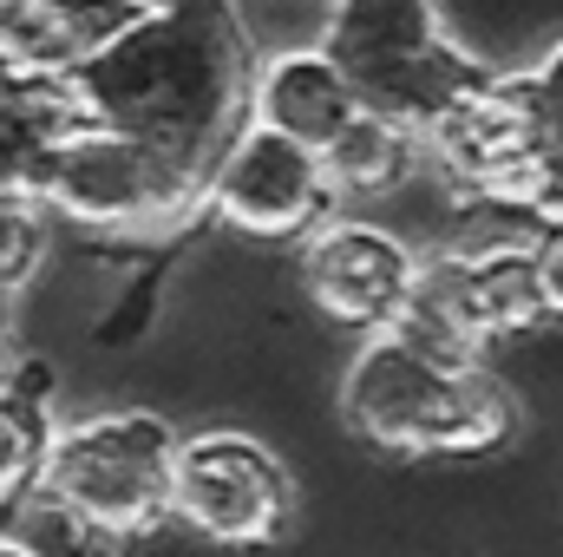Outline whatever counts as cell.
Instances as JSON below:
<instances>
[{
  "mask_svg": "<svg viewBox=\"0 0 563 557\" xmlns=\"http://www.w3.org/2000/svg\"><path fill=\"white\" fill-rule=\"evenodd\" d=\"M256 40L243 33L236 0H151L79 79L73 99L86 119L203 157L243 125Z\"/></svg>",
  "mask_w": 563,
  "mask_h": 557,
  "instance_id": "1",
  "label": "cell"
},
{
  "mask_svg": "<svg viewBox=\"0 0 563 557\" xmlns=\"http://www.w3.org/2000/svg\"><path fill=\"white\" fill-rule=\"evenodd\" d=\"M341 426L394 459H492L518 439V394L492 361H439L400 328H367L341 368Z\"/></svg>",
  "mask_w": 563,
  "mask_h": 557,
  "instance_id": "2",
  "label": "cell"
},
{
  "mask_svg": "<svg viewBox=\"0 0 563 557\" xmlns=\"http://www.w3.org/2000/svg\"><path fill=\"white\" fill-rule=\"evenodd\" d=\"M170 452L177 426L157 407H106L59 419L33 505L66 525V538L99 551H132L170 525Z\"/></svg>",
  "mask_w": 563,
  "mask_h": 557,
  "instance_id": "3",
  "label": "cell"
},
{
  "mask_svg": "<svg viewBox=\"0 0 563 557\" xmlns=\"http://www.w3.org/2000/svg\"><path fill=\"white\" fill-rule=\"evenodd\" d=\"M426 171L465 197H511L558 217L563 197V112L558 66L485 73L465 99L420 125Z\"/></svg>",
  "mask_w": 563,
  "mask_h": 557,
  "instance_id": "4",
  "label": "cell"
},
{
  "mask_svg": "<svg viewBox=\"0 0 563 557\" xmlns=\"http://www.w3.org/2000/svg\"><path fill=\"white\" fill-rule=\"evenodd\" d=\"M40 204L106 243H170L203 217V157L79 119L40 184Z\"/></svg>",
  "mask_w": 563,
  "mask_h": 557,
  "instance_id": "5",
  "label": "cell"
},
{
  "mask_svg": "<svg viewBox=\"0 0 563 557\" xmlns=\"http://www.w3.org/2000/svg\"><path fill=\"white\" fill-rule=\"evenodd\" d=\"M314 46L341 66L361 106L394 112L413 132L485 79L445 40L432 0H321Z\"/></svg>",
  "mask_w": 563,
  "mask_h": 557,
  "instance_id": "6",
  "label": "cell"
},
{
  "mask_svg": "<svg viewBox=\"0 0 563 557\" xmlns=\"http://www.w3.org/2000/svg\"><path fill=\"white\" fill-rule=\"evenodd\" d=\"M295 472L269 439L236 426L177 433L170 452V525L217 551H263L295 525Z\"/></svg>",
  "mask_w": 563,
  "mask_h": 557,
  "instance_id": "7",
  "label": "cell"
},
{
  "mask_svg": "<svg viewBox=\"0 0 563 557\" xmlns=\"http://www.w3.org/2000/svg\"><path fill=\"white\" fill-rule=\"evenodd\" d=\"M334 210L321 151L243 119L203 164V217L243 243H295Z\"/></svg>",
  "mask_w": 563,
  "mask_h": 557,
  "instance_id": "8",
  "label": "cell"
},
{
  "mask_svg": "<svg viewBox=\"0 0 563 557\" xmlns=\"http://www.w3.org/2000/svg\"><path fill=\"white\" fill-rule=\"evenodd\" d=\"M420 270V243L400 230V223H380V217H354L347 204L328 210L321 223H308L295 237V282H301V302L328 321V328H347V335H367V328H387L394 308L407 302Z\"/></svg>",
  "mask_w": 563,
  "mask_h": 557,
  "instance_id": "9",
  "label": "cell"
},
{
  "mask_svg": "<svg viewBox=\"0 0 563 557\" xmlns=\"http://www.w3.org/2000/svg\"><path fill=\"white\" fill-rule=\"evenodd\" d=\"M439 270L452 308L465 315V328L485 341V354L551 335L563 308V243H505V250H420Z\"/></svg>",
  "mask_w": 563,
  "mask_h": 557,
  "instance_id": "10",
  "label": "cell"
},
{
  "mask_svg": "<svg viewBox=\"0 0 563 557\" xmlns=\"http://www.w3.org/2000/svg\"><path fill=\"white\" fill-rule=\"evenodd\" d=\"M151 0H0V73L73 86Z\"/></svg>",
  "mask_w": 563,
  "mask_h": 557,
  "instance_id": "11",
  "label": "cell"
},
{
  "mask_svg": "<svg viewBox=\"0 0 563 557\" xmlns=\"http://www.w3.org/2000/svg\"><path fill=\"white\" fill-rule=\"evenodd\" d=\"M354 112H361L354 86L341 79V66L314 40L308 46H276V53H263L250 66L243 119H256V125H269L282 139L308 144V151H321Z\"/></svg>",
  "mask_w": 563,
  "mask_h": 557,
  "instance_id": "12",
  "label": "cell"
},
{
  "mask_svg": "<svg viewBox=\"0 0 563 557\" xmlns=\"http://www.w3.org/2000/svg\"><path fill=\"white\" fill-rule=\"evenodd\" d=\"M321 171H328L334 210L341 204H387V197H407L426 177V151L407 119L361 106L334 139L321 144Z\"/></svg>",
  "mask_w": 563,
  "mask_h": 557,
  "instance_id": "13",
  "label": "cell"
},
{
  "mask_svg": "<svg viewBox=\"0 0 563 557\" xmlns=\"http://www.w3.org/2000/svg\"><path fill=\"white\" fill-rule=\"evenodd\" d=\"M445 40L478 73H531L558 66V0H432Z\"/></svg>",
  "mask_w": 563,
  "mask_h": 557,
  "instance_id": "14",
  "label": "cell"
},
{
  "mask_svg": "<svg viewBox=\"0 0 563 557\" xmlns=\"http://www.w3.org/2000/svg\"><path fill=\"white\" fill-rule=\"evenodd\" d=\"M79 99L59 79H26V73H0V190L13 197H40L53 157L66 132L79 125Z\"/></svg>",
  "mask_w": 563,
  "mask_h": 557,
  "instance_id": "15",
  "label": "cell"
},
{
  "mask_svg": "<svg viewBox=\"0 0 563 557\" xmlns=\"http://www.w3.org/2000/svg\"><path fill=\"white\" fill-rule=\"evenodd\" d=\"M53 368L46 361H13L0 374V512L33 505L46 446H53Z\"/></svg>",
  "mask_w": 563,
  "mask_h": 557,
  "instance_id": "16",
  "label": "cell"
},
{
  "mask_svg": "<svg viewBox=\"0 0 563 557\" xmlns=\"http://www.w3.org/2000/svg\"><path fill=\"white\" fill-rule=\"evenodd\" d=\"M53 263V217L40 197H13L0 190V308L26 302L33 282Z\"/></svg>",
  "mask_w": 563,
  "mask_h": 557,
  "instance_id": "17",
  "label": "cell"
},
{
  "mask_svg": "<svg viewBox=\"0 0 563 557\" xmlns=\"http://www.w3.org/2000/svg\"><path fill=\"white\" fill-rule=\"evenodd\" d=\"M20 361V341H13V308H0V374Z\"/></svg>",
  "mask_w": 563,
  "mask_h": 557,
  "instance_id": "18",
  "label": "cell"
},
{
  "mask_svg": "<svg viewBox=\"0 0 563 557\" xmlns=\"http://www.w3.org/2000/svg\"><path fill=\"white\" fill-rule=\"evenodd\" d=\"M0 557H46L40 545H26V538H0Z\"/></svg>",
  "mask_w": 563,
  "mask_h": 557,
  "instance_id": "19",
  "label": "cell"
}]
</instances>
